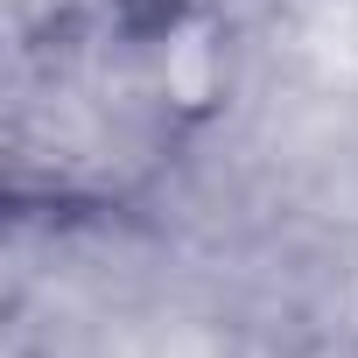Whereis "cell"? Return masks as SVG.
<instances>
[{
    "mask_svg": "<svg viewBox=\"0 0 358 358\" xmlns=\"http://www.w3.org/2000/svg\"><path fill=\"white\" fill-rule=\"evenodd\" d=\"M99 29L169 141L204 134L232 106L239 43L218 0H99Z\"/></svg>",
    "mask_w": 358,
    "mask_h": 358,
    "instance_id": "obj_1",
    "label": "cell"
}]
</instances>
